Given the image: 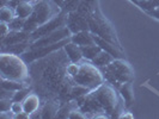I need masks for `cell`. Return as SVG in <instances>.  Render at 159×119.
<instances>
[{
  "mask_svg": "<svg viewBox=\"0 0 159 119\" xmlns=\"http://www.w3.org/2000/svg\"><path fill=\"white\" fill-rule=\"evenodd\" d=\"M0 29H1V40H2L10 33L11 29L8 26V23H4V22H1V24H0Z\"/></svg>",
  "mask_w": 159,
  "mask_h": 119,
  "instance_id": "obj_31",
  "label": "cell"
},
{
  "mask_svg": "<svg viewBox=\"0 0 159 119\" xmlns=\"http://www.w3.org/2000/svg\"><path fill=\"white\" fill-rule=\"evenodd\" d=\"M25 20H26V19L19 18V17H15V18L8 23V26H10L11 31H22L24 28V24H25Z\"/></svg>",
  "mask_w": 159,
  "mask_h": 119,
  "instance_id": "obj_26",
  "label": "cell"
},
{
  "mask_svg": "<svg viewBox=\"0 0 159 119\" xmlns=\"http://www.w3.org/2000/svg\"><path fill=\"white\" fill-rule=\"evenodd\" d=\"M16 17V12H15V8L11 7V6H4L0 10V20L4 22V23H10L13 18Z\"/></svg>",
  "mask_w": 159,
  "mask_h": 119,
  "instance_id": "obj_23",
  "label": "cell"
},
{
  "mask_svg": "<svg viewBox=\"0 0 159 119\" xmlns=\"http://www.w3.org/2000/svg\"><path fill=\"white\" fill-rule=\"evenodd\" d=\"M31 47V40H24L17 44H12L8 47L1 48V53H10V54H15V55H23L24 53H26Z\"/></svg>",
  "mask_w": 159,
  "mask_h": 119,
  "instance_id": "obj_17",
  "label": "cell"
},
{
  "mask_svg": "<svg viewBox=\"0 0 159 119\" xmlns=\"http://www.w3.org/2000/svg\"><path fill=\"white\" fill-rule=\"evenodd\" d=\"M31 93V88L30 86H25V87L20 88L15 92V95H13V101H23L24 99L28 96V95Z\"/></svg>",
  "mask_w": 159,
  "mask_h": 119,
  "instance_id": "obj_27",
  "label": "cell"
},
{
  "mask_svg": "<svg viewBox=\"0 0 159 119\" xmlns=\"http://www.w3.org/2000/svg\"><path fill=\"white\" fill-rule=\"evenodd\" d=\"M64 51L66 53L70 62H72V63H79V62H81L84 60L81 47L78 45V44H75V43H73L72 40H70L64 47Z\"/></svg>",
  "mask_w": 159,
  "mask_h": 119,
  "instance_id": "obj_12",
  "label": "cell"
},
{
  "mask_svg": "<svg viewBox=\"0 0 159 119\" xmlns=\"http://www.w3.org/2000/svg\"><path fill=\"white\" fill-rule=\"evenodd\" d=\"M109 70L111 71L115 76V79L120 83H126L129 81H133L134 79V70L132 66L125 58H115L109 66H107Z\"/></svg>",
  "mask_w": 159,
  "mask_h": 119,
  "instance_id": "obj_7",
  "label": "cell"
},
{
  "mask_svg": "<svg viewBox=\"0 0 159 119\" xmlns=\"http://www.w3.org/2000/svg\"><path fill=\"white\" fill-rule=\"evenodd\" d=\"M80 2H81V0H65L61 8H62L64 12L70 13V12H73L79 7Z\"/></svg>",
  "mask_w": 159,
  "mask_h": 119,
  "instance_id": "obj_25",
  "label": "cell"
},
{
  "mask_svg": "<svg viewBox=\"0 0 159 119\" xmlns=\"http://www.w3.org/2000/svg\"><path fill=\"white\" fill-rule=\"evenodd\" d=\"M91 92V89L85 86H81V85H78V83H73V86L71 88V99H78V98H81L84 95L89 94Z\"/></svg>",
  "mask_w": 159,
  "mask_h": 119,
  "instance_id": "obj_22",
  "label": "cell"
},
{
  "mask_svg": "<svg viewBox=\"0 0 159 119\" xmlns=\"http://www.w3.org/2000/svg\"><path fill=\"white\" fill-rule=\"evenodd\" d=\"M114 60H115V57H114L111 54H109V53L105 51V50H102L91 62L95 64V66H97L98 68H102V67L109 66Z\"/></svg>",
  "mask_w": 159,
  "mask_h": 119,
  "instance_id": "obj_18",
  "label": "cell"
},
{
  "mask_svg": "<svg viewBox=\"0 0 159 119\" xmlns=\"http://www.w3.org/2000/svg\"><path fill=\"white\" fill-rule=\"evenodd\" d=\"M84 1H86L88 4H90V5H92V6L96 7V1H97V0H84Z\"/></svg>",
  "mask_w": 159,
  "mask_h": 119,
  "instance_id": "obj_35",
  "label": "cell"
},
{
  "mask_svg": "<svg viewBox=\"0 0 159 119\" xmlns=\"http://www.w3.org/2000/svg\"><path fill=\"white\" fill-rule=\"evenodd\" d=\"M91 93L99 103V105L103 107L109 118H119L120 114L126 110V105L120 94L119 89L107 81L99 87L91 91Z\"/></svg>",
  "mask_w": 159,
  "mask_h": 119,
  "instance_id": "obj_1",
  "label": "cell"
},
{
  "mask_svg": "<svg viewBox=\"0 0 159 119\" xmlns=\"http://www.w3.org/2000/svg\"><path fill=\"white\" fill-rule=\"evenodd\" d=\"M148 15L151 17H153V18H156V19H158L159 20V7L154 8L153 11H150V12H147Z\"/></svg>",
  "mask_w": 159,
  "mask_h": 119,
  "instance_id": "obj_32",
  "label": "cell"
},
{
  "mask_svg": "<svg viewBox=\"0 0 159 119\" xmlns=\"http://www.w3.org/2000/svg\"><path fill=\"white\" fill-rule=\"evenodd\" d=\"M16 118L20 119V118H30V116L28 114V113H25V112H22V113H19V114H17Z\"/></svg>",
  "mask_w": 159,
  "mask_h": 119,
  "instance_id": "obj_34",
  "label": "cell"
},
{
  "mask_svg": "<svg viewBox=\"0 0 159 119\" xmlns=\"http://www.w3.org/2000/svg\"><path fill=\"white\" fill-rule=\"evenodd\" d=\"M64 26H67V13L62 11L59 16H56L55 18H53L52 20L47 22L46 24H43L37 30H35L32 33H30V40L32 43L34 40H39V38L46 36L48 33L56 31V30H59Z\"/></svg>",
  "mask_w": 159,
  "mask_h": 119,
  "instance_id": "obj_8",
  "label": "cell"
},
{
  "mask_svg": "<svg viewBox=\"0 0 159 119\" xmlns=\"http://www.w3.org/2000/svg\"><path fill=\"white\" fill-rule=\"evenodd\" d=\"M25 63L26 62L23 60V57H19V55L1 53V56H0L1 79L18 80L24 82L30 81L29 68Z\"/></svg>",
  "mask_w": 159,
  "mask_h": 119,
  "instance_id": "obj_3",
  "label": "cell"
},
{
  "mask_svg": "<svg viewBox=\"0 0 159 119\" xmlns=\"http://www.w3.org/2000/svg\"><path fill=\"white\" fill-rule=\"evenodd\" d=\"M119 118H134V116H133L130 112H128V111H126V110H125V111L120 114Z\"/></svg>",
  "mask_w": 159,
  "mask_h": 119,
  "instance_id": "obj_33",
  "label": "cell"
},
{
  "mask_svg": "<svg viewBox=\"0 0 159 119\" xmlns=\"http://www.w3.org/2000/svg\"><path fill=\"white\" fill-rule=\"evenodd\" d=\"M95 42L96 44H98L99 47L102 48V50H105L108 51L109 54H111L115 58H125V54H123V50L122 48L117 47L116 44H114L109 40H104V38H101L98 36L95 35Z\"/></svg>",
  "mask_w": 159,
  "mask_h": 119,
  "instance_id": "obj_11",
  "label": "cell"
},
{
  "mask_svg": "<svg viewBox=\"0 0 159 119\" xmlns=\"http://www.w3.org/2000/svg\"><path fill=\"white\" fill-rule=\"evenodd\" d=\"M89 30L96 36L109 40V42H111V43L121 48V43L116 36L115 29L112 28L111 24L109 23V20L97 8L91 15V17L89 18Z\"/></svg>",
  "mask_w": 159,
  "mask_h": 119,
  "instance_id": "obj_5",
  "label": "cell"
},
{
  "mask_svg": "<svg viewBox=\"0 0 159 119\" xmlns=\"http://www.w3.org/2000/svg\"><path fill=\"white\" fill-rule=\"evenodd\" d=\"M71 36H72V32L68 29V26H64V28H61V29H59L56 31L52 32V33H48V35L41 37L39 40H34L31 43L30 49L44 47V45H50V44H55V43H59L61 40L71 38Z\"/></svg>",
  "mask_w": 159,
  "mask_h": 119,
  "instance_id": "obj_9",
  "label": "cell"
},
{
  "mask_svg": "<svg viewBox=\"0 0 159 119\" xmlns=\"http://www.w3.org/2000/svg\"><path fill=\"white\" fill-rule=\"evenodd\" d=\"M13 103V99L7 98H0V112H6L11 110V106Z\"/></svg>",
  "mask_w": 159,
  "mask_h": 119,
  "instance_id": "obj_29",
  "label": "cell"
},
{
  "mask_svg": "<svg viewBox=\"0 0 159 119\" xmlns=\"http://www.w3.org/2000/svg\"><path fill=\"white\" fill-rule=\"evenodd\" d=\"M130 1H133L134 4H136V5H138V2H136V0H130Z\"/></svg>",
  "mask_w": 159,
  "mask_h": 119,
  "instance_id": "obj_36",
  "label": "cell"
},
{
  "mask_svg": "<svg viewBox=\"0 0 159 119\" xmlns=\"http://www.w3.org/2000/svg\"><path fill=\"white\" fill-rule=\"evenodd\" d=\"M71 40V38H67V40H64L59 43H55V44H50V45H44V47H40V48H35V49H29L26 53H24L22 57L23 60L26 62V63H31L34 61H37V60H41L43 57H47L50 54L55 53L57 50L62 49V48Z\"/></svg>",
  "mask_w": 159,
  "mask_h": 119,
  "instance_id": "obj_6",
  "label": "cell"
},
{
  "mask_svg": "<svg viewBox=\"0 0 159 119\" xmlns=\"http://www.w3.org/2000/svg\"><path fill=\"white\" fill-rule=\"evenodd\" d=\"M71 40L73 43L80 45V47H86V45L96 44L95 35L90 30H84V31L77 32V33H72Z\"/></svg>",
  "mask_w": 159,
  "mask_h": 119,
  "instance_id": "obj_14",
  "label": "cell"
},
{
  "mask_svg": "<svg viewBox=\"0 0 159 119\" xmlns=\"http://www.w3.org/2000/svg\"><path fill=\"white\" fill-rule=\"evenodd\" d=\"M138 6L141 7L146 12H150V11H153L154 8L159 7V0H143V1L138 2Z\"/></svg>",
  "mask_w": 159,
  "mask_h": 119,
  "instance_id": "obj_24",
  "label": "cell"
},
{
  "mask_svg": "<svg viewBox=\"0 0 159 119\" xmlns=\"http://www.w3.org/2000/svg\"><path fill=\"white\" fill-rule=\"evenodd\" d=\"M34 2L35 1H32V2H23V4L18 5L15 8L16 17L23 18V19H28L32 15V12H34Z\"/></svg>",
  "mask_w": 159,
  "mask_h": 119,
  "instance_id": "obj_19",
  "label": "cell"
},
{
  "mask_svg": "<svg viewBox=\"0 0 159 119\" xmlns=\"http://www.w3.org/2000/svg\"><path fill=\"white\" fill-rule=\"evenodd\" d=\"M80 63V70L79 73L73 78V82L78 83L81 86L90 88L91 91L99 87L102 83L105 82L103 74L101 68H98L97 66L92 63L91 61L88 60H83Z\"/></svg>",
  "mask_w": 159,
  "mask_h": 119,
  "instance_id": "obj_4",
  "label": "cell"
},
{
  "mask_svg": "<svg viewBox=\"0 0 159 119\" xmlns=\"http://www.w3.org/2000/svg\"><path fill=\"white\" fill-rule=\"evenodd\" d=\"M81 51H83V57H84V60L92 61L96 56L102 51V48L99 47L98 44H92V45L81 47Z\"/></svg>",
  "mask_w": 159,
  "mask_h": 119,
  "instance_id": "obj_21",
  "label": "cell"
},
{
  "mask_svg": "<svg viewBox=\"0 0 159 119\" xmlns=\"http://www.w3.org/2000/svg\"><path fill=\"white\" fill-rule=\"evenodd\" d=\"M119 92L123 101H125V105H126V108L129 107L133 101H134V91H133V81H129V82H126V83H122L119 87Z\"/></svg>",
  "mask_w": 159,
  "mask_h": 119,
  "instance_id": "obj_16",
  "label": "cell"
},
{
  "mask_svg": "<svg viewBox=\"0 0 159 119\" xmlns=\"http://www.w3.org/2000/svg\"><path fill=\"white\" fill-rule=\"evenodd\" d=\"M67 26L72 33L89 30V18L75 10L73 12L67 13Z\"/></svg>",
  "mask_w": 159,
  "mask_h": 119,
  "instance_id": "obj_10",
  "label": "cell"
},
{
  "mask_svg": "<svg viewBox=\"0 0 159 119\" xmlns=\"http://www.w3.org/2000/svg\"><path fill=\"white\" fill-rule=\"evenodd\" d=\"M62 12V8L53 0H35L34 2V12L24 24L23 30L29 33H32L40 26L53 18L59 16Z\"/></svg>",
  "mask_w": 159,
  "mask_h": 119,
  "instance_id": "obj_2",
  "label": "cell"
},
{
  "mask_svg": "<svg viewBox=\"0 0 159 119\" xmlns=\"http://www.w3.org/2000/svg\"><path fill=\"white\" fill-rule=\"evenodd\" d=\"M24 112L28 113L31 118V116L41 108V98L36 93H30L23 100Z\"/></svg>",
  "mask_w": 159,
  "mask_h": 119,
  "instance_id": "obj_15",
  "label": "cell"
},
{
  "mask_svg": "<svg viewBox=\"0 0 159 119\" xmlns=\"http://www.w3.org/2000/svg\"><path fill=\"white\" fill-rule=\"evenodd\" d=\"M66 70H67V74H68V76L71 78V79H73L78 73H79L80 70V63H72V62H70V63L67 64V68H66Z\"/></svg>",
  "mask_w": 159,
  "mask_h": 119,
  "instance_id": "obj_28",
  "label": "cell"
},
{
  "mask_svg": "<svg viewBox=\"0 0 159 119\" xmlns=\"http://www.w3.org/2000/svg\"><path fill=\"white\" fill-rule=\"evenodd\" d=\"M11 111L15 113V116L24 112L23 101H13V103H12V106H11Z\"/></svg>",
  "mask_w": 159,
  "mask_h": 119,
  "instance_id": "obj_30",
  "label": "cell"
},
{
  "mask_svg": "<svg viewBox=\"0 0 159 119\" xmlns=\"http://www.w3.org/2000/svg\"><path fill=\"white\" fill-rule=\"evenodd\" d=\"M25 86H30L28 82L24 81H18V80H10V79H1V88H5L8 91H13L16 92L20 88Z\"/></svg>",
  "mask_w": 159,
  "mask_h": 119,
  "instance_id": "obj_20",
  "label": "cell"
},
{
  "mask_svg": "<svg viewBox=\"0 0 159 119\" xmlns=\"http://www.w3.org/2000/svg\"><path fill=\"white\" fill-rule=\"evenodd\" d=\"M28 40H30V33L29 32L24 31V30H22V31H10L7 36L1 40V48L17 44V43H20V42Z\"/></svg>",
  "mask_w": 159,
  "mask_h": 119,
  "instance_id": "obj_13",
  "label": "cell"
}]
</instances>
